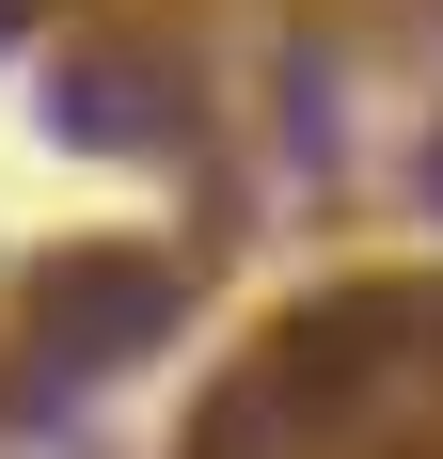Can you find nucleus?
Returning a JSON list of instances; mask_svg holds the SVG:
<instances>
[{
	"instance_id": "obj_1",
	"label": "nucleus",
	"mask_w": 443,
	"mask_h": 459,
	"mask_svg": "<svg viewBox=\"0 0 443 459\" xmlns=\"http://www.w3.org/2000/svg\"><path fill=\"white\" fill-rule=\"evenodd\" d=\"M16 333H32L64 380H111V365H143L159 333H175V270L159 254H32V285H16Z\"/></svg>"
},
{
	"instance_id": "obj_2",
	"label": "nucleus",
	"mask_w": 443,
	"mask_h": 459,
	"mask_svg": "<svg viewBox=\"0 0 443 459\" xmlns=\"http://www.w3.org/2000/svg\"><path fill=\"white\" fill-rule=\"evenodd\" d=\"M396 333H412V285H349V301H317V317L269 349V396H285V428H349Z\"/></svg>"
},
{
	"instance_id": "obj_3",
	"label": "nucleus",
	"mask_w": 443,
	"mask_h": 459,
	"mask_svg": "<svg viewBox=\"0 0 443 459\" xmlns=\"http://www.w3.org/2000/svg\"><path fill=\"white\" fill-rule=\"evenodd\" d=\"M64 143H111V159H127V143H175V80L127 64V48H80V64H64Z\"/></svg>"
},
{
	"instance_id": "obj_4",
	"label": "nucleus",
	"mask_w": 443,
	"mask_h": 459,
	"mask_svg": "<svg viewBox=\"0 0 443 459\" xmlns=\"http://www.w3.org/2000/svg\"><path fill=\"white\" fill-rule=\"evenodd\" d=\"M412 333H428V365H443V285H428V301H412Z\"/></svg>"
},
{
	"instance_id": "obj_5",
	"label": "nucleus",
	"mask_w": 443,
	"mask_h": 459,
	"mask_svg": "<svg viewBox=\"0 0 443 459\" xmlns=\"http://www.w3.org/2000/svg\"><path fill=\"white\" fill-rule=\"evenodd\" d=\"M16 32H32V0H0V48H16Z\"/></svg>"
},
{
	"instance_id": "obj_6",
	"label": "nucleus",
	"mask_w": 443,
	"mask_h": 459,
	"mask_svg": "<svg viewBox=\"0 0 443 459\" xmlns=\"http://www.w3.org/2000/svg\"><path fill=\"white\" fill-rule=\"evenodd\" d=\"M428 190H443V143H428Z\"/></svg>"
}]
</instances>
